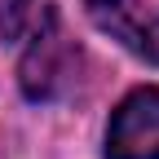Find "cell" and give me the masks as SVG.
I'll return each instance as SVG.
<instances>
[{"instance_id": "1", "label": "cell", "mask_w": 159, "mask_h": 159, "mask_svg": "<svg viewBox=\"0 0 159 159\" xmlns=\"http://www.w3.org/2000/svg\"><path fill=\"white\" fill-rule=\"evenodd\" d=\"M106 159H159V89H137L115 106Z\"/></svg>"}, {"instance_id": "2", "label": "cell", "mask_w": 159, "mask_h": 159, "mask_svg": "<svg viewBox=\"0 0 159 159\" xmlns=\"http://www.w3.org/2000/svg\"><path fill=\"white\" fill-rule=\"evenodd\" d=\"M84 9L97 31L119 40L142 62L159 66V9L155 5H142V0H84Z\"/></svg>"}, {"instance_id": "3", "label": "cell", "mask_w": 159, "mask_h": 159, "mask_svg": "<svg viewBox=\"0 0 159 159\" xmlns=\"http://www.w3.org/2000/svg\"><path fill=\"white\" fill-rule=\"evenodd\" d=\"M66 71H71V49L62 44V35L53 27L31 35V49L22 57V89H27V97H53L66 84Z\"/></svg>"}, {"instance_id": "4", "label": "cell", "mask_w": 159, "mask_h": 159, "mask_svg": "<svg viewBox=\"0 0 159 159\" xmlns=\"http://www.w3.org/2000/svg\"><path fill=\"white\" fill-rule=\"evenodd\" d=\"M44 27H53V13L40 0H0V31L9 40H31Z\"/></svg>"}]
</instances>
